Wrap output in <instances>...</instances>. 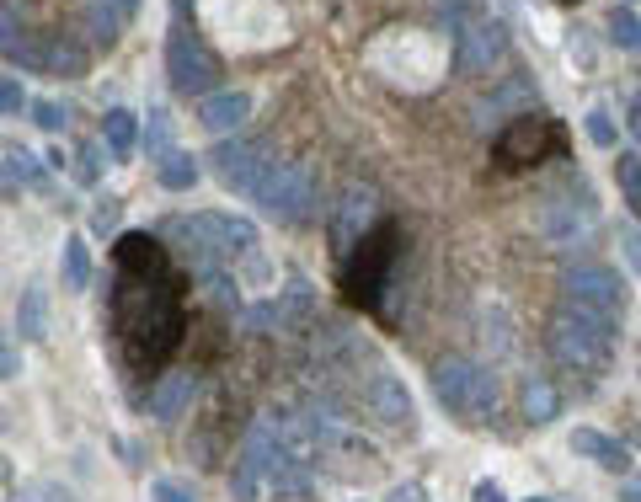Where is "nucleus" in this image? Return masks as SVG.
I'll use <instances>...</instances> for the list:
<instances>
[{
  "mask_svg": "<svg viewBox=\"0 0 641 502\" xmlns=\"http://www.w3.org/2000/svg\"><path fill=\"white\" fill-rule=\"evenodd\" d=\"M615 348H620V321L588 316V310H572V305H561L551 316V353L567 369L599 374V369H609Z\"/></svg>",
  "mask_w": 641,
  "mask_h": 502,
  "instance_id": "obj_1",
  "label": "nucleus"
},
{
  "mask_svg": "<svg viewBox=\"0 0 641 502\" xmlns=\"http://www.w3.org/2000/svg\"><path fill=\"white\" fill-rule=\"evenodd\" d=\"M433 390L460 422H492L497 412V374L471 364V358H444L433 369Z\"/></svg>",
  "mask_w": 641,
  "mask_h": 502,
  "instance_id": "obj_2",
  "label": "nucleus"
},
{
  "mask_svg": "<svg viewBox=\"0 0 641 502\" xmlns=\"http://www.w3.org/2000/svg\"><path fill=\"white\" fill-rule=\"evenodd\" d=\"M252 198H257L262 214H273V219H284V225H294V219H305L310 203H316V171H310L305 161H289V166L273 161V166L257 177Z\"/></svg>",
  "mask_w": 641,
  "mask_h": 502,
  "instance_id": "obj_3",
  "label": "nucleus"
},
{
  "mask_svg": "<svg viewBox=\"0 0 641 502\" xmlns=\"http://www.w3.org/2000/svg\"><path fill=\"white\" fill-rule=\"evenodd\" d=\"M561 294H567L572 310H588V316H604V321H620V316H625V284H620L615 268H604V262L567 268V278H561Z\"/></svg>",
  "mask_w": 641,
  "mask_h": 502,
  "instance_id": "obj_4",
  "label": "nucleus"
},
{
  "mask_svg": "<svg viewBox=\"0 0 641 502\" xmlns=\"http://www.w3.org/2000/svg\"><path fill=\"white\" fill-rule=\"evenodd\" d=\"M310 433H316V460H332V465H342V470H369V465H380V449H374L358 428H348V422H342L332 406L310 417Z\"/></svg>",
  "mask_w": 641,
  "mask_h": 502,
  "instance_id": "obj_5",
  "label": "nucleus"
},
{
  "mask_svg": "<svg viewBox=\"0 0 641 502\" xmlns=\"http://www.w3.org/2000/svg\"><path fill=\"white\" fill-rule=\"evenodd\" d=\"M166 75H171V91H182V97H203L214 81H220V65H214V54L203 49V43L187 33V27H177L166 43Z\"/></svg>",
  "mask_w": 641,
  "mask_h": 502,
  "instance_id": "obj_6",
  "label": "nucleus"
},
{
  "mask_svg": "<svg viewBox=\"0 0 641 502\" xmlns=\"http://www.w3.org/2000/svg\"><path fill=\"white\" fill-rule=\"evenodd\" d=\"M209 161H214V177H220L225 187H236V193H252L257 177L273 166L257 139H225V145L209 150Z\"/></svg>",
  "mask_w": 641,
  "mask_h": 502,
  "instance_id": "obj_7",
  "label": "nucleus"
},
{
  "mask_svg": "<svg viewBox=\"0 0 641 502\" xmlns=\"http://www.w3.org/2000/svg\"><path fill=\"white\" fill-rule=\"evenodd\" d=\"M364 406H369V417L380 422V428L390 433H412V390H406L396 374H369V385H364Z\"/></svg>",
  "mask_w": 641,
  "mask_h": 502,
  "instance_id": "obj_8",
  "label": "nucleus"
},
{
  "mask_svg": "<svg viewBox=\"0 0 641 502\" xmlns=\"http://www.w3.org/2000/svg\"><path fill=\"white\" fill-rule=\"evenodd\" d=\"M503 49H508V27L503 22H497V17L471 22L460 33V70L465 75H487L497 59H503Z\"/></svg>",
  "mask_w": 641,
  "mask_h": 502,
  "instance_id": "obj_9",
  "label": "nucleus"
},
{
  "mask_svg": "<svg viewBox=\"0 0 641 502\" xmlns=\"http://www.w3.org/2000/svg\"><path fill=\"white\" fill-rule=\"evenodd\" d=\"M374 225V193L369 187H348L337 203V214H332V246H337V257H348V251L369 235Z\"/></svg>",
  "mask_w": 641,
  "mask_h": 502,
  "instance_id": "obj_10",
  "label": "nucleus"
},
{
  "mask_svg": "<svg viewBox=\"0 0 641 502\" xmlns=\"http://www.w3.org/2000/svg\"><path fill=\"white\" fill-rule=\"evenodd\" d=\"M593 225V203L588 198H545V209H540V230L551 235L556 246H572V241H583Z\"/></svg>",
  "mask_w": 641,
  "mask_h": 502,
  "instance_id": "obj_11",
  "label": "nucleus"
},
{
  "mask_svg": "<svg viewBox=\"0 0 641 502\" xmlns=\"http://www.w3.org/2000/svg\"><path fill=\"white\" fill-rule=\"evenodd\" d=\"M310 310H316V294H310V284H294V289H284V300L257 305L252 316H246V326H252V332H289L294 321L310 316Z\"/></svg>",
  "mask_w": 641,
  "mask_h": 502,
  "instance_id": "obj_12",
  "label": "nucleus"
},
{
  "mask_svg": "<svg viewBox=\"0 0 641 502\" xmlns=\"http://www.w3.org/2000/svg\"><path fill=\"white\" fill-rule=\"evenodd\" d=\"M86 65H91V54L81 49V43H70V38H59V33L33 38V70L70 81V75H86Z\"/></svg>",
  "mask_w": 641,
  "mask_h": 502,
  "instance_id": "obj_13",
  "label": "nucleus"
},
{
  "mask_svg": "<svg viewBox=\"0 0 641 502\" xmlns=\"http://www.w3.org/2000/svg\"><path fill=\"white\" fill-rule=\"evenodd\" d=\"M246 113H252V97H246V91H209L203 107H198V118H203V129H209V134L241 129Z\"/></svg>",
  "mask_w": 641,
  "mask_h": 502,
  "instance_id": "obj_14",
  "label": "nucleus"
},
{
  "mask_svg": "<svg viewBox=\"0 0 641 502\" xmlns=\"http://www.w3.org/2000/svg\"><path fill=\"white\" fill-rule=\"evenodd\" d=\"M193 396H198V380H193V374H161V380H155V390H150V417H161V422L182 417L187 406H193Z\"/></svg>",
  "mask_w": 641,
  "mask_h": 502,
  "instance_id": "obj_15",
  "label": "nucleus"
},
{
  "mask_svg": "<svg viewBox=\"0 0 641 502\" xmlns=\"http://www.w3.org/2000/svg\"><path fill=\"white\" fill-rule=\"evenodd\" d=\"M17 332H22V342H49V294L38 284H27L17 300Z\"/></svg>",
  "mask_w": 641,
  "mask_h": 502,
  "instance_id": "obj_16",
  "label": "nucleus"
},
{
  "mask_svg": "<svg viewBox=\"0 0 641 502\" xmlns=\"http://www.w3.org/2000/svg\"><path fill=\"white\" fill-rule=\"evenodd\" d=\"M123 6L118 0H86V33H91V43H102V49H113V43L123 38Z\"/></svg>",
  "mask_w": 641,
  "mask_h": 502,
  "instance_id": "obj_17",
  "label": "nucleus"
},
{
  "mask_svg": "<svg viewBox=\"0 0 641 502\" xmlns=\"http://www.w3.org/2000/svg\"><path fill=\"white\" fill-rule=\"evenodd\" d=\"M572 449L588 454V460H599L604 470H631V454H625V444H615V438L593 433V428H577L572 433Z\"/></svg>",
  "mask_w": 641,
  "mask_h": 502,
  "instance_id": "obj_18",
  "label": "nucleus"
},
{
  "mask_svg": "<svg viewBox=\"0 0 641 502\" xmlns=\"http://www.w3.org/2000/svg\"><path fill=\"white\" fill-rule=\"evenodd\" d=\"M524 417H529V422H556V417H561V390L545 380V374L524 380Z\"/></svg>",
  "mask_w": 641,
  "mask_h": 502,
  "instance_id": "obj_19",
  "label": "nucleus"
},
{
  "mask_svg": "<svg viewBox=\"0 0 641 502\" xmlns=\"http://www.w3.org/2000/svg\"><path fill=\"white\" fill-rule=\"evenodd\" d=\"M102 139H107V150L118 155H134V145H139V129H134V113L129 107H113V113H107V123H102Z\"/></svg>",
  "mask_w": 641,
  "mask_h": 502,
  "instance_id": "obj_20",
  "label": "nucleus"
},
{
  "mask_svg": "<svg viewBox=\"0 0 641 502\" xmlns=\"http://www.w3.org/2000/svg\"><path fill=\"white\" fill-rule=\"evenodd\" d=\"M193 182H198V155L166 150V155H161V187H166V193H187Z\"/></svg>",
  "mask_w": 641,
  "mask_h": 502,
  "instance_id": "obj_21",
  "label": "nucleus"
},
{
  "mask_svg": "<svg viewBox=\"0 0 641 502\" xmlns=\"http://www.w3.org/2000/svg\"><path fill=\"white\" fill-rule=\"evenodd\" d=\"M609 43H615V49H625L631 54L636 43H641V22H636V6H625V0H615V6H609Z\"/></svg>",
  "mask_w": 641,
  "mask_h": 502,
  "instance_id": "obj_22",
  "label": "nucleus"
},
{
  "mask_svg": "<svg viewBox=\"0 0 641 502\" xmlns=\"http://www.w3.org/2000/svg\"><path fill=\"white\" fill-rule=\"evenodd\" d=\"M59 268H65V289H86V284H91V257H86V241H81V235H70V241H65V257H59Z\"/></svg>",
  "mask_w": 641,
  "mask_h": 502,
  "instance_id": "obj_23",
  "label": "nucleus"
},
{
  "mask_svg": "<svg viewBox=\"0 0 641 502\" xmlns=\"http://www.w3.org/2000/svg\"><path fill=\"white\" fill-rule=\"evenodd\" d=\"M230 492H236V502H262V492H268V486H262V476L246 460H236V476H230Z\"/></svg>",
  "mask_w": 641,
  "mask_h": 502,
  "instance_id": "obj_24",
  "label": "nucleus"
},
{
  "mask_svg": "<svg viewBox=\"0 0 641 502\" xmlns=\"http://www.w3.org/2000/svg\"><path fill=\"white\" fill-rule=\"evenodd\" d=\"M583 129H588V139H593V145H615V118H609V107H588V113H583Z\"/></svg>",
  "mask_w": 641,
  "mask_h": 502,
  "instance_id": "obj_25",
  "label": "nucleus"
},
{
  "mask_svg": "<svg viewBox=\"0 0 641 502\" xmlns=\"http://www.w3.org/2000/svg\"><path fill=\"white\" fill-rule=\"evenodd\" d=\"M620 187H625V203H641V155L636 150H625L620 155Z\"/></svg>",
  "mask_w": 641,
  "mask_h": 502,
  "instance_id": "obj_26",
  "label": "nucleus"
},
{
  "mask_svg": "<svg viewBox=\"0 0 641 502\" xmlns=\"http://www.w3.org/2000/svg\"><path fill=\"white\" fill-rule=\"evenodd\" d=\"M27 102H33V97L22 91V81H17V75H0V113L22 118V107H27Z\"/></svg>",
  "mask_w": 641,
  "mask_h": 502,
  "instance_id": "obj_27",
  "label": "nucleus"
},
{
  "mask_svg": "<svg viewBox=\"0 0 641 502\" xmlns=\"http://www.w3.org/2000/svg\"><path fill=\"white\" fill-rule=\"evenodd\" d=\"M27 113H33V123H38V129H49V134H59L70 123V113L59 102H27Z\"/></svg>",
  "mask_w": 641,
  "mask_h": 502,
  "instance_id": "obj_28",
  "label": "nucleus"
},
{
  "mask_svg": "<svg viewBox=\"0 0 641 502\" xmlns=\"http://www.w3.org/2000/svg\"><path fill=\"white\" fill-rule=\"evenodd\" d=\"M6 171H11V177H22L27 187H43V166H38V161H33V155H27V150H22V155L11 150V155H6Z\"/></svg>",
  "mask_w": 641,
  "mask_h": 502,
  "instance_id": "obj_29",
  "label": "nucleus"
},
{
  "mask_svg": "<svg viewBox=\"0 0 641 502\" xmlns=\"http://www.w3.org/2000/svg\"><path fill=\"white\" fill-rule=\"evenodd\" d=\"M166 139H171V118L155 107V113H150V129H145V150H150V155H166Z\"/></svg>",
  "mask_w": 641,
  "mask_h": 502,
  "instance_id": "obj_30",
  "label": "nucleus"
},
{
  "mask_svg": "<svg viewBox=\"0 0 641 502\" xmlns=\"http://www.w3.org/2000/svg\"><path fill=\"white\" fill-rule=\"evenodd\" d=\"M22 374V348L11 332H0V380H17Z\"/></svg>",
  "mask_w": 641,
  "mask_h": 502,
  "instance_id": "obj_31",
  "label": "nucleus"
},
{
  "mask_svg": "<svg viewBox=\"0 0 641 502\" xmlns=\"http://www.w3.org/2000/svg\"><path fill=\"white\" fill-rule=\"evenodd\" d=\"M155 502H198V492L182 486V481H171V476H161L155 481Z\"/></svg>",
  "mask_w": 641,
  "mask_h": 502,
  "instance_id": "obj_32",
  "label": "nucleus"
},
{
  "mask_svg": "<svg viewBox=\"0 0 641 502\" xmlns=\"http://www.w3.org/2000/svg\"><path fill=\"white\" fill-rule=\"evenodd\" d=\"M17 33H22V22H17V11L11 6H0V54L11 49V43H17Z\"/></svg>",
  "mask_w": 641,
  "mask_h": 502,
  "instance_id": "obj_33",
  "label": "nucleus"
},
{
  "mask_svg": "<svg viewBox=\"0 0 641 502\" xmlns=\"http://www.w3.org/2000/svg\"><path fill=\"white\" fill-rule=\"evenodd\" d=\"M17 502H70V492H59V486H27Z\"/></svg>",
  "mask_w": 641,
  "mask_h": 502,
  "instance_id": "obj_34",
  "label": "nucleus"
},
{
  "mask_svg": "<svg viewBox=\"0 0 641 502\" xmlns=\"http://www.w3.org/2000/svg\"><path fill=\"white\" fill-rule=\"evenodd\" d=\"M118 214H123V203H118V198H102V203H97V230H113Z\"/></svg>",
  "mask_w": 641,
  "mask_h": 502,
  "instance_id": "obj_35",
  "label": "nucleus"
},
{
  "mask_svg": "<svg viewBox=\"0 0 641 502\" xmlns=\"http://www.w3.org/2000/svg\"><path fill=\"white\" fill-rule=\"evenodd\" d=\"M97 171H102V150H97V145H86V150H81V177H86V182H97Z\"/></svg>",
  "mask_w": 641,
  "mask_h": 502,
  "instance_id": "obj_36",
  "label": "nucleus"
},
{
  "mask_svg": "<svg viewBox=\"0 0 641 502\" xmlns=\"http://www.w3.org/2000/svg\"><path fill=\"white\" fill-rule=\"evenodd\" d=\"M390 502H428V492H422L417 481H406V486H396V492H390Z\"/></svg>",
  "mask_w": 641,
  "mask_h": 502,
  "instance_id": "obj_37",
  "label": "nucleus"
},
{
  "mask_svg": "<svg viewBox=\"0 0 641 502\" xmlns=\"http://www.w3.org/2000/svg\"><path fill=\"white\" fill-rule=\"evenodd\" d=\"M476 502H508L503 497V486H497V481H476V492H471Z\"/></svg>",
  "mask_w": 641,
  "mask_h": 502,
  "instance_id": "obj_38",
  "label": "nucleus"
},
{
  "mask_svg": "<svg viewBox=\"0 0 641 502\" xmlns=\"http://www.w3.org/2000/svg\"><path fill=\"white\" fill-rule=\"evenodd\" d=\"M118 6H123V17H129V11H134V6H139V0H118Z\"/></svg>",
  "mask_w": 641,
  "mask_h": 502,
  "instance_id": "obj_39",
  "label": "nucleus"
},
{
  "mask_svg": "<svg viewBox=\"0 0 641 502\" xmlns=\"http://www.w3.org/2000/svg\"><path fill=\"white\" fill-rule=\"evenodd\" d=\"M529 502H551V497H529Z\"/></svg>",
  "mask_w": 641,
  "mask_h": 502,
  "instance_id": "obj_40",
  "label": "nucleus"
},
{
  "mask_svg": "<svg viewBox=\"0 0 641 502\" xmlns=\"http://www.w3.org/2000/svg\"><path fill=\"white\" fill-rule=\"evenodd\" d=\"M625 6H631V0H625Z\"/></svg>",
  "mask_w": 641,
  "mask_h": 502,
  "instance_id": "obj_41",
  "label": "nucleus"
}]
</instances>
